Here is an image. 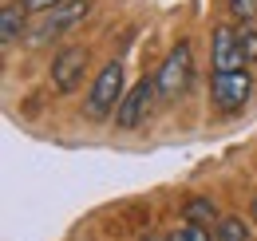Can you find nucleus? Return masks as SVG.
Returning a JSON list of instances; mask_svg holds the SVG:
<instances>
[{"mask_svg":"<svg viewBox=\"0 0 257 241\" xmlns=\"http://www.w3.org/2000/svg\"><path fill=\"white\" fill-rule=\"evenodd\" d=\"M190 83H194V48H190V40H178L166 52V60L159 63V71H155V87H159L162 103H174Z\"/></svg>","mask_w":257,"mask_h":241,"instance_id":"1","label":"nucleus"},{"mask_svg":"<svg viewBox=\"0 0 257 241\" xmlns=\"http://www.w3.org/2000/svg\"><path fill=\"white\" fill-rule=\"evenodd\" d=\"M123 63L111 60L99 67L95 83H91V91H87V119H111L115 111H119V103H123Z\"/></svg>","mask_w":257,"mask_h":241,"instance_id":"2","label":"nucleus"},{"mask_svg":"<svg viewBox=\"0 0 257 241\" xmlns=\"http://www.w3.org/2000/svg\"><path fill=\"white\" fill-rule=\"evenodd\" d=\"M87 16H91V0H60L56 8L40 12V20L28 28V44H48V40L64 36L67 28H75Z\"/></svg>","mask_w":257,"mask_h":241,"instance_id":"3","label":"nucleus"},{"mask_svg":"<svg viewBox=\"0 0 257 241\" xmlns=\"http://www.w3.org/2000/svg\"><path fill=\"white\" fill-rule=\"evenodd\" d=\"M249 91H253V75H249L245 67L214 71V79H210V99H214L218 115H237V111L249 103Z\"/></svg>","mask_w":257,"mask_h":241,"instance_id":"4","label":"nucleus"},{"mask_svg":"<svg viewBox=\"0 0 257 241\" xmlns=\"http://www.w3.org/2000/svg\"><path fill=\"white\" fill-rule=\"evenodd\" d=\"M83 71H87V48H64L56 60H52V87L67 95V91H75L83 83Z\"/></svg>","mask_w":257,"mask_h":241,"instance_id":"5","label":"nucleus"},{"mask_svg":"<svg viewBox=\"0 0 257 241\" xmlns=\"http://www.w3.org/2000/svg\"><path fill=\"white\" fill-rule=\"evenodd\" d=\"M155 95H159L155 79H139V83L123 95V103H119V111H115V123H119L123 131H135L139 123L147 119V107H151V99H155Z\"/></svg>","mask_w":257,"mask_h":241,"instance_id":"6","label":"nucleus"},{"mask_svg":"<svg viewBox=\"0 0 257 241\" xmlns=\"http://www.w3.org/2000/svg\"><path fill=\"white\" fill-rule=\"evenodd\" d=\"M210 67L214 71H233V67H245V52H241V40H237V28H214V40H210Z\"/></svg>","mask_w":257,"mask_h":241,"instance_id":"7","label":"nucleus"},{"mask_svg":"<svg viewBox=\"0 0 257 241\" xmlns=\"http://www.w3.org/2000/svg\"><path fill=\"white\" fill-rule=\"evenodd\" d=\"M24 4H12V0H4V8H0V44L4 48H12V44H20V36H24Z\"/></svg>","mask_w":257,"mask_h":241,"instance_id":"8","label":"nucleus"},{"mask_svg":"<svg viewBox=\"0 0 257 241\" xmlns=\"http://www.w3.org/2000/svg\"><path fill=\"white\" fill-rule=\"evenodd\" d=\"M182 213H186V221H198V225H210V229H214V225L222 221V213H218V206H214V198H190Z\"/></svg>","mask_w":257,"mask_h":241,"instance_id":"9","label":"nucleus"},{"mask_svg":"<svg viewBox=\"0 0 257 241\" xmlns=\"http://www.w3.org/2000/svg\"><path fill=\"white\" fill-rule=\"evenodd\" d=\"M214 241H253V229L241 217H222L214 225Z\"/></svg>","mask_w":257,"mask_h":241,"instance_id":"10","label":"nucleus"},{"mask_svg":"<svg viewBox=\"0 0 257 241\" xmlns=\"http://www.w3.org/2000/svg\"><path fill=\"white\" fill-rule=\"evenodd\" d=\"M166 241H210V225H198V221H182L170 229Z\"/></svg>","mask_w":257,"mask_h":241,"instance_id":"11","label":"nucleus"},{"mask_svg":"<svg viewBox=\"0 0 257 241\" xmlns=\"http://www.w3.org/2000/svg\"><path fill=\"white\" fill-rule=\"evenodd\" d=\"M237 40H241L245 63H253L257 60V28H253V24H241V28H237Z\"/></svg>","mask_w":257,"mask_h":241,"instance_id":"12","label":"nucleus"},{"mask_svg":"<svg viewBox=\"0 0 257 241\" xmlns=\"http://www.w3.org/2000/svg\"><path fill=\"white\" fill-rule=\"evenodd\" d=\"M225 4H229V12H233L241 24H249L257 16V0H225Z\"/></svg>","mask_w":257,"mask_h":241,"instance_id":"13","label":"nucleus"},{"mask_svg":"<svg viewBox=\"0 0 257 241\" xmlns=\"http://www.w3.org/2000/svg\"><path fill=\"white\" fill-rule=\"evenodd\" d=\"M20 4H24L28 12H36V16H40V12H48V8H56L60 0H20Z\"/></svg>","mask_w":257,"mask_h":241,"instance_id":"14","label":"nucleus"}]
</instances>
